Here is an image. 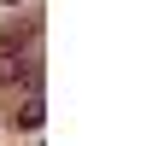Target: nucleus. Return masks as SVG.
Listing matches in <instances>:
<instances>
[{
    "label": "nucleus",
    "mask_w": 146,
    "mask_h": 146,
    "mask_svg": "<svg viewBox=\"0 0 146 146\" xmlns=\"http://www.w3.org/2000/svg\"><path fill=\"white\" fill-rule=\"evenodd\" d=\"M12 88H41V64H35V53H0V94H12Z\"/></svg>",
    "instance_id": "f257e3e1"
},
{
    "label": "nucleus",
    "mask_w": 146,
    "mask_h": 146,
    "mask_svg": "<svg viewBox=\"0 0 146 146\" xmlns=\"http://www.w3.org/2000/svg\"><path fill=\"white\" fill-rule=\"evenodd\" d=\"M41 117H47V100H41V88H29V94H23V111H18V123H23V129H35Z\"/></svg>",
    "instance_id": "f03ea898"
}]
</instances>
